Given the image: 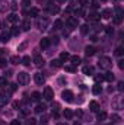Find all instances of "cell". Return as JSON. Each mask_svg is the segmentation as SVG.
Returning a JSON list of instances; mask_svg holds the SVG:
<instances>
[{"mask_svg": "<svg viewBox=\"0 0 124 125\" xmlns=\"http://www.w3.org/2000/svg\"><path fill=\"white\" fill-rule=\"evenodd\" d=\"M92 92H93V94H99L102 92V86L99 83H95V86L92 87Z\"/></svg>", "mask_w": 124, "mask_h": 125, "instance_id": "ffe728a7", "label": "cell"}, {"mask_svg": "<svg viewBox=\"0 0 124 125\" xmlns=\"http://www.w3.org/2000/svg\"><path fill=\"white\" fill-rule=\"evenodd\" d=\"M121 21H123V10H121V7H117V15L114 16V23L120 25Z\"/></svg>", "mask_w": 124, "mask_h": 125, "instance_id": "5b68a950", "label": "cell"}, {"mask_svg": "<svg viewBox=\"0 0 124 125\" xmlns=\"http://www.w3.org/2000/svg\"><path fill=\"white\" fill-rule=\"evenodd\" d=\"M51 65H53V68H60L63 64H62V61H60V60H53Z\"/></svg>", "mask_w": 124, "mask_h": 125, "instance_id": "f1b7e54d", "label": "cell"}, {"mask_svg": "<svg viewBox=\"0 0 124 125\" xmlns=\"http://www.w3.org/2000/svg\"><path fill=\"white\" fill-rule=\"evenodd\" d=\"M37 25H38L39 29H47V26H48V19H47V18H41V19H38Z\"/></svg>", "mask_w": 124, "mask_h": 125, "instance_id": "8992f818", "label": "cell"}, {"mask_svg": "<svg viewBox=\"0 0 124 125\" xmlns=\"http://www.w3.org/2000/svg\"><path fill=\"white\" fill-rule=\"evenodd\" d=\"M42 97H44L45 100H53V99H54V90L47 86V87L44 89V96H42Z\"/></svg>", "mask_w": 124, "mask_h": 125, "instance_id": "3957f363", "label": "cell"}, {"mask_svg": "<svg viewBox=\"0 0 124 125\" xmlns=\"http://www.w3.org/2000/svg\"><path fill=\"white\" fill-rule=\"evenodd\" d=\"M3 52H4V50H0V55H1V54H3Z\"/></svg>", "mask_w": 124, "mask_h": 125, "instance_id": "680465c9", "label": "cell"}, {"mask_svg": "<svg viewBox=\"0 0 124 125\" xmlns=\"http://www.w3.org/2000/svg\"><path fill=\"white\" fill-rule=\"evenodd\" d=\"M105 32H107L108 35H112V32H114V29H112L111 26H105Z\"/></svg>", "mask_w": 124, "mask_h": 125, "instance_id": "f6af8a7d", "label": "cell"}, {"mask_svg": "<svg viewBox=\"0 0 124 125\" xmlns=\"http://www.w3.org/2000/svg\"><path fill=\"white\" fill-rule=\"evenodd\" d=\"M18 19H19V16H18L16 13H12V15H9V16H7V21H9L10 23H16V22H18Z\"/></svg>", "mask_w": 124, "mask_h": 125, "instance_id": "ac0fdd59", "label": "cell"}, {"mask_svg": "<svg viewBox=\"0 0 124 125\" xmlns=\"http://www.w3.org/2000/svg\"><path fill=\"white\" fill-rule=\"evenodd\" d=\"M10 35H12V36H16V35H19V28L13 26V28L10 29Z\"/></svg>", "mask_w": 124, "mask_h": 125, "instance_id": "d590c367", "label": "cell"}, {"mask_svg": "<svg viewBox=\"0 0 124 125\" xmlns=\"http://www.w3.org/2000/svg\"><path fill=\"white\" fill-rule=\"evenodd\" d=\"M91 41H92V42H96V41H98V36H96V35H91Z\"/></svg>", "mask_w": 124, "mask_h": 125, "instance_id": "f5cc1de1", "label": "cell"}, {"mask_svg": "<svg viewBox=\"0 0 124 125\" xmlns=\"http://www.w3.org/2000/svg\"><path fill=\"white\" fill-rule=\"evenodd\" d=\"M47 122H48V116H47V115H42L41 119H39V124L41 125H47Z\"/></svg>", "mask_w": 124, "mask_h": 125, "instance_id": "e575fe53", "label": "cell"}, {"mask_svg": "<svg viewBox=\"0 0 124 125\" xmlns=\"http://www.w3.org/2000/svg\"><path fill=\"white\" fill-rule=\"evenodd\" d=\"M38 13H39V10H38L37 7H32L31 10L28 12V15H29V16H38Z\"/></svg>", "mask_w": 124, "mask_h": 125, "instance_id": "4dcf8cb0", "label": "cell"}, {"mask_svg": "<svg viewBox=\"0 0 124 125\" xmlns=\"http://www.w3.org/2000/svg\"><path fill=\"white\" fill-rule=\"evenodd\" d=\"M51 109H53V114H51V115H53V118H59V111H60V105H59V103H54Z\"/></svg>", "mask_w": 124, "mask_h": 125, "instance_id": "4fadbf2b", "label": "cell"}, {"mask_svg": "<svg viewBox=\"0 0 124 125\" xmlns=\"http://www.w3.org/2000/svg\"><path fill=\"white\" fill-rule=\"evenodd\" d=\"M102 1H107V0H102Z\"/></svg>", "mask_w": 124, "mask_h": 125, "instance_id": "be15d7a7", "label": "cell"}, {"mask_svg": "<svg viewBox=\"0 0 124 125\" xmlns=\"http://www.w3.org/2000/svg\"><path fill=\"white\" fill-rule=\"evenodd\" d=\"M7 86V77H0V87Z\"/></svg>", "mask_w": 124, "mask_h": 125, "instance_id": "74e56055", "label": "cell"}, {"mask_svg": "<svg viewBox=\"0 0 124 125\" xmlns=\"http://www.w3.org/2000/svg\"><path fill=\"white\" fill-rule=\"evenodd\" d=\"M67 25H69L72 29H74V28L79 26V19H77V18H69V19H67Z\"/></svg>", "mask_w": 124, "mask_h": 125, "instance_id": "52a82bcc", "label": "cell"}, {"mask_svg": "<svg viewBox=\"0 0 124 125\" xmlns=\"http://www.w3.org/2000/svg\"><path fill=\"white\" fill-rule=\"evenodd\" d=\"M62 97H63V100H66V102H73V92L72 90H63V93H62Z\"/></svg>", "mask_w": 124, "mask_h": 125, "instance_id": "277c9868", "label": "cell"}, {"mask_svg": "<svg viewBox=\"0 0 124 125\" xmlns=\"http://www.w3.org/2000/svg\"><path fill=\"white\" fill-rule=\"evenodd\" d=\"M69 58H70V55H69L67 52H62V54H60V58H59V60H60V61L63 62V61H67Z\"/></svg>", "mask_w": 124, "mask_h": 125, "instance_id": "f546056e", "label": "cell"}, {"mask_svg": "<svg viewBox=\"0 0 124 125\" xmlns=\"http://www.w3.org/2000/svg\"><path fill=\"white\" fill-rule=\"evenodd\" d=\"M22 29L24 31H29L31 29V22L29 21H24L22 22Z\"/></svg>", "mask_w": 124, "mask_h": 125, "instance_id": "cb8c5ba5", "label": "cell"}, {"mask_svg": "<svg viewBox=\"0 0 124 125\" xmlns=\"http://www.w3.org/2000/svg\"><path fill=\"white\" fill-rule=\"evenodd\" d=\"M53 42H54V44H59V38H57V36H56V38H53Z\"/></svg>", "mask_w": 124, "mask_h": 125, "instance_id": "6f0895ef", "label": "cell"}, {"mask_svg": "<svg viewBox=\"0 0 124 125\" xmlns=\"http://www.w3.org/2000/svg\"><path fill=\"white\" fill-rule=\"evenodd\" d=\"M45 109H47V106H45L44 103H38V105H37V108H35L34 111H35L37 114H44V112H45Z\"/></svg>", "mask_w": 124, "mask_h": 125, "instance_id": "7c38bea8", "label": "cell"}, {"mask_svg": "<svg viewBox=\"0 0 124 125\" xmlns=\"http://www.w3.org/2000/svg\"><path fill=\"white\" fill-rule=\"evenodd\" d=\"M123 54H124V48H123V47H118V48L115 50V55H118V57H121Z\"/></svg>", "mask_w": 124, "mask_h": 125, "instance_id": "f35d334b", "label": "cell"}, {"mask_svg": "<svg viewBox=\"0 0 124 125\" xmlns=\"http://www.w3.org/2000/svg\"><path fill=\"white\" fill-rule=\"evenodd\" d=\"M111 119H112V122H118V121H120L121 118H120V116H118L117 114H112V115H111Z\"/></svg>", "mask_w": 124, "mask_h": 125, "instance_id": "ee69618b", "label": "cell"}, {"mask_svg": "<svg viewBox=\"0 0 124 125\" xmlns=\"http://www.w3.org/2000/svg\"><path fill=\"white\" fill-rule=\"evenodd\" d=\"M82 71H83V74H86V76H92L93 74V67L92 65H85V67L82 68Z\"/></svg>", "mask_w": 124, "mask_h": 125, "instance_id": "30bf717a", "label": "cell"}, {"mask_svg": "<svg viewBox=\"0 0 124 125\" xmlns=\"http://www.w3.org/2000/svg\"><path fill=\"white\" fill-rule=\"evenodd\" d=\"M18 83L22 84V86L28 84V83H29V74L25 73V71H21V73L18 74Z\"/></svg>", "mask_w": 124, "mask_h": 125, "instance_id": "6da1fadb", "label": "cell"}, {"mask_svg": "<svg viewBox=\"0 0 124 125\" xmlns=\"http://www.w3.org/2000/svg\"><path fill=\"white\" fill-rule=\"evenodd\" d=\"M19 61H21V60H19L18 55H12V57H10V62H12V64H19Z\"/></svg>", "mask_w": 124, "mask_h": 125, "instance_id": "8d00e7d4", "label": "cell"}, {"mask_svg": "<svg viewBox=\"0 0 124 125\" xmlns=\"http://www.w3.org/2000/svg\"><path fill=\"white\" fill-rule=\"evenodd\" d=\"M35 124H37V119L35 118H28L26 122H25V125H35Z\"/></svg>", "mask_w": 124, "mask_h": 125, "instance_id": "ab89813d", "label": "cell"}, {"mask_svg": "<svg viewBox=\"0 0 124 125\" xmlns=\"http://www.w3.org/2000/svg\"><path fill=\"white\" fill-rule=\"evenodd\" d=\"M10 86V92H16V89H18V86L15 84V83H12V84H9Z\"/></svg>", "mask_w": 124, "mask_h": 125, "instance_id": "f907efd6", "label": "cell"}, {"mask_svg": "<svg viewBox=\"0 0 124 125\" xmlns=\"http://www.w3.org/2000/svg\"><path fill=\"white\" fill-rule=\"evenodd\" d=\"M62 26H63V22H62V21H56V22H54V29H60Z\"/></svg>", "mask_w": 124, "mask_h": 125, "instance_id": "7bdbcfd3", "label": "cell"}, {"mask_svg": "<svg viewBox=\"0 0 124 125\" xmlns=\"http://www.w3.org/2000/svg\"><path fill=\"white\" fill-rule=\"evenodd\" d=\"M31 4V0H22V7H28Z\"/></svg>", "mask_w": 124, "mask_h": 125, "instance_id": "bcb514c9", "label": "cell"}, {"mask_svg": "<svg viewBox=\"0 0 124 125\" xmlns=\"http://www.w3.org/2000/svg\"><path fill=\"white\" fill-rule=\"evenodd\" d=\"M10 125H21V121H19V119H13V121L10 122Z\"/></svg>", "mask_w": 124, "mask_h": 125, "instance_id": "816d5d0a", "label": "cell"}, {"mask_svg": "<svg viewBox=\"0 0 124 125\" xmlns=\"http://www.w3.org/2000/svg\"><path fill=\"white\" fill-rule=\"evenodd\" d=\"M34 62H35V65H37V67H42L45 61H44V58H42L41 55H37V57L34 58Z\"/></svg>", "mask_w": 124, "mask_h": 125, "instance_id": "5bb4252c", "label": "cell"}, {"mask_svg": "<svg viewBox=\"0 0 124 125\" xmlns=\"http://www.w3.org/2000/svg\"><path fill=\"white\" fill-rule=\"evenodd\" d=\"M93 79H95L96 83H102L104 82V74H96V76H93Z\"/></svg>", "mask_w": 124, "mask_h": 125, "instance_id": "1f68e13d", "label": "cell"}, {"mask_svg": "<svg viewBox=\"0 0 124 125\" xmlns=\"http://www.w3.org/2000/svg\"><path fill=\"white\" fill-rule=\"evenodd\" d=\"M74 125H80V122H77V121H76V122H74Z\"/></svg>", "mask_w": 124, "mask_h": 125, "instance_id": "94428289", "label": "cell"}, {"mask_svg": "<svg viewBox=\"0 0 124 125\" xmlns=\"http://www.w3.org/2000/svg\"><path fill=\"white\" fill-rule=\"evenodd\" d=\"M88 19H89L91 22H98V21L101 19V16H99L98 13H95V12H93V13H89V16H88Z\"/></svg>", "mask_w": 124, "mask_h": 125, "instance_id": "e0dca14e", "label": "cell"}, {"mask_svg": "<svg viewBox=\"0 0 124 125\" xmlns=\"http://www.w3.org/2000/svg\"><path fill=\"white\" fill-rule=\"evenodd\" d=\"M111 65H112V61H111V58H108V57H102V58L99 60V67L104 68V70L111 68Z\"/></svg>", "mask_w": 124, "mask_h": 125, "instance_id": "7a4b0ae2", "label": "cell"}, {"mask_svg": "<svg viewBox=\"0 0 124 125\" xmlns=\"http://www.w3.org/2000/svg\"><path fill=\"white\" fill-rule=\"evenodd\" d=\"M70 31H72V28H70V26H67V29H64V31H63V35H64V36H69Z\"/></svg>", "mask_w": 124, "mask_h": 125, "instance_id": "7dc6e473", "label": "cell"}, {"mask_svg": "<svg viewBox=\"0 0 124 125\" xmlns=\"http://www.w3.org/2000/svg\"><path fill=\"white\" fill-rule=\"evenodd\" d=\"M79 3H80V6H82V7H85V6H88L89 0H79Z\"/></svg>", "mask_w": 124, "mask_h": 125, "instance_id": "c3c4849f", "label": "cell"}, {"mask_svg": "<svg viewBox=\"0 0 124 125\" xmlns=\"http://www.w3.org/2000/svg\"><path fill=\"white\" fill-rule=\"evenodd\" d=\"M70 61H72V64L77 65V64H80V58L77 55H73V57H70Z\"/></svg>", "mask_w": 124, "mask_h": 125, "instance_id": "83f0119b", "label": "cell"}, {"mask_svg": "<svg viewBox=\"0 0 124 125\" xmlns=\"http://www.w3.org/2000/svg\"><path fill=\"white\" fill-rule=\"evenodd\" d=\"M59 125H67V124H59Z\"/></svg>", "mask_w": 124, "mask_h": 125, "instance_id": "6125c7cd", "label": "cell"}, {"mask_svg": "<svg viewBox=\"0 0 124 125\" xmlns=\"http://www.w3.org/2000/svg\"><path fill=\"white\" fill-rule=\"evenodd\" d=\"M9 38H10V33H7V32H3V33L0 35V41H1V42H7Z\"/></svg>", "mask_w": 124, "mask_h": 125, "instance_id": "603a6c76", "label": "cell"}, {"mask_svg": "<svg viewBox=\"0 0 124 125\" xmlns=\"http://www.w3.org/2000/svg\"><path fill=\"white\" fill-rule=\"evenodd\" d=\"M21 61H22L24 65H26V67H28V65H31V57L25 55V57H22V60H21Z\"/></svg>", "mask_w": 124, "mask_h": 125, "instance_id": "484cf974", "label": "cell"}, {"mask_svg": "<svg viewBox=\"0 0 124 125\" xmlns=\"http://www.w3.org/2000/svg\"><path fill=\"white\" fill-rule=\"evenodd\" d=\"M34 80H35V83L39 84V86H42L44 82H45V79H44V76H42L41 73H35V74H34Z\"/></svg>", "mask_w": 124, "mask_h": 125, "instance_id": "ba28073f", "label": "cell"}, {"mask_svg": "<svg viewBox=\"0 0 124 125\" xmlns=\"http://www.w3.org/2000/svg\"><path fill=\"white\" fill-rule=\"evenodd\" d=\"M123 86H124V83L120 82V83H118V90H123Z\"/></svg>", "mask_w": 124, "mask_h": 125, "instance_id": "11a10c76", "label": "cell"}, {"mask_svg": "<svg viewBox=\"0 0 124 125\" xmlns=\"http://www.w3.org/2000/svg\"><path fill=\"white\" fill-rule=\"evenodd\" d=\"M95 51H96V50H95L93 47H86V48H85V54H86L88 57H92L93 54H95Z\"/></svg>", "mask_w": 124, "mask_h": 125, "instance_id": "44dd1931", "label": "cell"}, {"mask_svg": "<svg viewBox=\"0 0 124 125\" xmlns=\"http://www.w3.org/2000/svg\"><path fill=\"white\" fill-rule=\"evenodd\" d=\"M9 102V94L7 93H0V106H4Z\"/></svg>", "mask_w": 124, "mask_h": 125, "instance_id": "9c48e42d", "label": "cell"}, {"mask_svg": "<svg viewBox=\"0 0 124 125\" xmlns=\"http://www.w3.org/2000/svg\"><path fill=\"white\" fill-rule=\"evenodd\" d=\"M74 15H76V16H83V15H85V10H83V9H76V10H74Z\"/></svg>", "mask_w": 124, "mask_h": 125, "instance_id": "60d3db41", "label": "cell"}, {"mask_svg": "<svg viewBox=\"0 0 124 125\" xmlns=\"http://www.w3.org/2000/svg\"><path fill=\"white\" fill-rule=\"evenodd\" d=\"M50 42H51V41H50V38H42V39H41V42H39V45H41V48H42V50H45V48H48V47H50Z\"/></svg>", "mask_w": 124, "mask_h": 125, "instance_id": "8fae6325", "label": "cell"}, {"mask_svg": "<svg viewBox=\"0 0 124 125\" xmlns=\"http://www.w3.org/2000/svg\"><path fill=\"white\" fill-rule=\"evenodd\" d=\"M66 71H69V73H74V71H76V67H74V65H66Z\"/></svg>", "mask_w": 124, "mask_h": 125, "instance_id": "b9f144b4", "label": "cell"}, {"mask_svg": "<svg viewBox=\"0 0 124 125\" xmlns=\"http://www.w3.org/2000/svg\"><path fill=\"white\" fill-rule=\"evenodd\" d=\"M89 29H91L89 25H82V26H80V32H82L83 35H86V33L89 32Z\"/></svg>", "mask_w": 124, "mask_h": 125, "instance_id": "d6a6232c", "label": "cell"}, {"mask_svg": "<svg viewBox=\"0 0 124 125\" xmlns=\"http://www.w3.org/2000/svg\"><path fill=\"white\" fill-rule=\"evenodd\" d=\"M63 116H64L66 119H70V118H73V112H72L70 109H66V111L63 112Z\"/></svg>", "mask_w": 124, "mask_h": 125, "instance_id": "d4e9b609", "label": "cell"}, {"mask_svg": "<svg viewBox=\"0 0 124 125\" xmlns=\"http://www.w3.org/2000/svg\"><path fill=\"white\" fill-rule=\"evenodd\" d=\"M57 1H60V3H64V1H66V0H57Z\"/></svg>", "mask_w": 124, "mask_h": 125, "instance_id": "91938a15", "label": "cell"}, {"mask_svg": "<svg viewBox=\"0 0 124 125\" xmlns=\"http://www.w3.org/2000/svg\"><path fill=\"white\" fill-rule=\"evenodd\" d=\"M96 118H98V121H105V119H107V112H104V111H102V112H99V111H98Z\"/></svg>", "mask_w": 124, "mask_h": 125, "instance_id": "7402d4cb", "label": "cell"}, {"mask_svg": "<svg viewBox=\"0 0 124 125\" xmlns=\"http://www.w3.org/2000/svg\"><path fill=\"white\" fill-rule=\"evenodd\" d=\"M89 109H91L92 112H98V111H99V103L95 102V100L89 102Z\"/></svg>", "mask_w": 124, "mask_h": 125, "instance_id": "9a60e30c", "label": "cell"}, {"mask_svg": "<svg viewBox=\"0 0 124 125\" xmlns=\"http://www.w3.org/2000/svg\"><path fill=\"white\" fill-rule=\"evenodd\" d=\"M114 79H115V77H114V74H112L111 71H108V73L104 74V80H107V82H110V83L114 82Z\"/></svg>", "mask_w": 124, "mask_h": 125, "instance_id": "d6986e66", "label": "cell"}, {"mask_svg": "<svg viewBox=\"0 0 124 125\" xmlns=\"http://www.w3.org/2000/svg\"><path fill=\"white\" fill-rule=\"evenodd\" d=\"M6 64H7V62H6V60L0 58V68H4V67H6Z\"/></svg>", "mask_w": 124, "mask_h": 125, "instance_id": "681fc988", "label": "cell"}, {"mask_svg": "<svg viewBox=\"0 0 124 125\" xmlns=\"http://www.w3.org/2000/svg\"><path fill=\"white\" fill-rule=\"evenodd\" d=\"M41 97H42V96H41L39 92H34V93H32V100H34V102H39Z\"/></svg>", "mask_w": 124, "mask_h": 125, "instance_id": "4316f807", "label": "cell"}, {"mask_svg": "<svg viewBox=\"0 0 124 125\" xmlns=\"http://www.w3.org/2000/svg\"><path fill=\"white\" fill-rule=\"evenodd\" d=\"M76 115H77V116H82V115H83V112H82L80 109H77V112H76Z\"/></svg>", "mask_w": 124, "mask_h": 125, "instance_id": "9f6ffc18", "label": "cell"}, {"mask_svg": "<svg viewBox=\"0 0 124 125\" xmlns=\"http://www.w3.org/2000/svg\"><path fill=\"white\" fill-rule=\"evenodd\" d=\"M111 16H112V10L111 9H104L102 10V18L104 19H110Z\"/></svg>", "mask_w": 124, "mask_h": 125, "instance_id": "2e32d148", "label": "cell"}, {"mask_svg": "<svg viewBox=\"0 0 124 125\" xmlns=\"http://www.w3.org/2000/svg\"><path fill=\"white\" fill-rule=\"evenodd\" d=\"M50 13H59V6H48Z\"/></svg>", "mask_w": 124, "mask_h": 125, "instance_id": "836d02e7", "label": "cell"}, {"mask_svg": "<svg viewBox=\"0 0 124 125\" xmlns=\"http://www.w3.org/2000/svg\"><path fill=\"white\" fill-rule=\"evenodd\" d=\"M118 67H120L121 70L124 68V61H123V60H120V61H118Z\"/></svg>", "mask_w": 124, "mask_h": 125, "instance_id": "db71d44e", "label": "cell"}]
</instances>
